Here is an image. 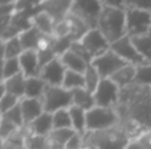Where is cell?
I'll use <instances>...</instances> for the list:
<instances>
[{
	"label": "cell",
	"instance_id": "obj_14",
	"mask_svg": "<svg viewBox=\"0 0 151 149\" xmlns=\"http://www.w3.org/2000/svg\"><path fill=\"white\" fill-rule=\"evenodd\" d=\"M21 66V73L27 78L32 77H39L41 71V65H40V58L37 50H24L19 57Z\"/></svg>",
	"mask_w": 151,
	"mask_h": 149
},
{
	"label": "cell",
	"instance_id": "obj_35",
	"mask_svg": "<svg viewBox=\"0 0 151 149\" xmlns=\"http://www.w3.org/2000/svg\"><path fill=\"white\" fill-rule=\"evenodd\" d=\"M21 99H19L17 96L9 94V92H5V95L1 98L0 100V115H4L7 111H9L11 108H13L16 104L20 103Z\"/></svg>",
	"mask_w": 151,
	"mask_h": 149
},
{
	"label": "cell",
	"instance_id": "obj_38",
	"mask_svg": "<svg viewBox=\"0 0 151 149\" xmlns=\"http://www.w3.org/2000/svg\"><path fill=\"white\" fill-rule=\"evenodd\" d=\"M69 49L73 50L76 54H78L81 58H83V60H85L88 63H91L93 58H91V55L89 54V52L85 49V48H83V45L81 44L80 41H74V42H72V45H70V48H69Z\"/></svg>",
	"mask_w": 151,
	"mask_h": 149
},
{
	"label": "cell",
	"instance_id": "obj_42",
	"mask_svg": "<svg viewBox=\"0 0 151 149\" xmlns=\"http://www.w3.org/2000/svg\"><path fill=\"white\" fill-rule=\"evenodd\" d=\"M19 0H0V5H8V4H16Z\"/></svg>",
	"mask_w": 151,
	"mask_h": 149
},
{
	"label": "cell",
	"instance_id": "obj_12",
	"mask_svg": "<svg viewBox=\"0 0 151 149\" xmlns=\"http://www.w3.org/2000/svg\"><path fill=\"white\" fill-rule=\"evenodd\" d=\"M66 73V67L61 62L60 57H56L47 65H44L40 71V78L50 86H63L64 77Z\"/></svg>",
	"mask_w": 151,
	"mask_h": 149
},
{
	"label": "cell",
	"instance_id": "obj_31",
	"mask_svg": "<svg viewBox=\"0 0 151 149\" xmlns=\"http://www.w3.org/2000/svg\"><path fill=\"white\" fill-rule=\"evenodd\" d=\"M134 83L151 87V63H145V65L137 66Z\"/></svg>",
	"mask_w": 151,
	"mask_h": 149
},
{
	"label": "cell",
	"instance_id": "obj_3",
	"mask_svg": "<svg viewBox=\"0 0 151 149\" xmlns=\"http://www.w3.org/2000/svg\"><path fill=\"white\" fill-rule=\"evenodd\" d=\"M97 28L101 31V33L106 37V40L110 44L127 36V32H126V9L125 8L104 5Z\"/></svg>",
	"mask_w": 151,
	"mask_h": 149
},
{
	"label": "cell",
	"instance_id": "obj_17",
	"mask_svg": "<svg viewBox=\"0 0 151 149\" xmlns=\"http://www.w3.org/2000/svg\"><path fill=\"white\" fill-rule=\"evenodd\" d=\"M32 24H33L35 28H37L45 36H53V33H55V26H56L55 20L40 8L32 17Z\"/></svg>",
	"mask_w": 151,
	"mask_h": 149
},
{
	"label": "cell",
	"instance_id": "obj_45",
	"mask_svg": "<svg viewBox=\"0 0 151 149\" xmlns=\"http://www.w3.org/2000/svg\"><path fill=\"white\" fill-rule=\"evenodd\" d=\"M1 119H3V116H1V115H0V124H1Z\"/></svg>",
	"mask_w": 151,
	"mask_h": 149
},
{
	"label": "cell",
	"instance_id": "obj_20",
	"mask_svg": "<svg viewBox=\"0 0 151 149\" xmlns=\"http://www.w3.org/2000/svg\"><path fill=\"white\" fill-rule=\"evenodd\" d=\"M3 82H4L5 86V91L17 96L19 99H23L24 95H25V82H27V77L23 73L17 74L15 77H11V78L5 79Z\"/></svg>",
	"mask_w": 151,
	"mask_h": 149
},
{
	"label": "cell",
	"instance_id": "obj_37",
	"mask_svg": "<svg viewBox=\"0 0 151 149\" xmlns=\"http://www.w3.org/2000/svg\"><path fill=\"white\" fill-rule=\"evenodd\" d=\"M125 8H134L151 12V0H125Z\"/></svg>",
	"mask_w": 151,
	"mask_h": 149
},
{
	"label": "cell",
	"instance_id": "obj_22",
	"mask_svg": "<svg viewBox=\"0 0 151 149\" xmlns=\"http://www.w3.org/2000/svg\"><path fill=\"white\" fill-rule=\"evenodd\" d=\"M73 95V106L82 108L85 111L91 110L93 107H96V100H94L93 92L88 91L86 89H77L72 91Z\"/></svg>",
	"mask_w": 151,
	"mask_h": 149
},
{
	"label": "cell",
	"instance_id": "obj_13",
	"mask_svg": "<svg viewBox=\"0 0 151 149\" xmlns=\"http://www.w3.org/2000/svg\"><path fill=\"white\" fill-rule=\"evenodd\" d=\"M72 1L73 0H45V1L40 3L39 8L47 12L57 24L68 17L69 12H70Z\"/></svg>",
	"mask_w": 151,
	"mask_h": 149
},
{
	"label": "cell",
	"instance_id": "obj_2",
	"mask_svg": "<svg viewBox=\"0 0 151 149\" xmlns=\"http://www.w3.org/2000/svg\"><path fill=\"white\" fill-rule=\"evenodd\" d=\"M131 137L121 126L83 135V147L88 149H126Z\"/></svg>",
	"mask_w": 151,
	"mask_h": 149
},
{
	"label": "cell",
	"instance_id": "obj_16",
	"mask_svg": "<svg viewBox=\"0 0 151 149\" xmlns=\"http://www.w3.org/2000/svg\"><path fill=\"white\" fill-rule=\"evenodd\" d=\"M29 135H36V136H49L53 131V115L49 112H44L35 119L32 123L25 126Z\"/></svg>",
	"mask_w": 151,
	"mask_h": 149
},
{
	"label": "cell",
	"instance_id": "obj_44",
	"mask_svg": "<svg viewBox=\"0 0 151 149\" xmlns=\"http://www.w3.org/2000/svg\"><path fill=\"white\" fill-rule=\"evenodd\" d=\"M0 149H7V145H5V140H3L0 137Z\"/></svg>",
	"mask_w": 151,
	"mask_h": 149
},
{
	"label": "cell",
	"instance_id": "obj_39",
	"mask_svg": "<svg viewBox=\"0 0 151 149\" xmlns=\"http://www.w3.org/2000/svg\"><path fill=\"white\" fill-rule=\"evenodd\" d=\"M16 4H8V5H0V17L5 16H12L16 13Z\"/></svg>",
	"mask_w": 151,
	"mask_h": 149
},
{
	"label": "cell",
	"instance_id": "obj_41",
	"mask_svg": "<svg viewBox=\"0 0 151 149\" xmlns=\"http://www.w3.org/2000/svg\"><path fill=\"white\" fill-rule=\"evenodd\" d=\"M102 4L107 7H117V8H125V0H101Z\"/></svg>",
	"mask_w": 151,
	"mask_h": 149
},
{
	"label": "cell",
	"instance_id": "obj_5",
	"mask_svg": "<svg viewBox=\"0 0 151 149\" xmlns=\"http://www.w3.org/2000/svg\"><path fill=\"white\" fill-rule=\"evenodd\" d=\"M104 4L101 0H73L69 15L81 20L89 29H94L98 25V20Z\"/></svg>",
	"mask_w": 151,
	"mask_h": 149
},
{
	"label": "cell",
	"instance_id": "obj_8",
	"mask_svg": "<svg viewBox=\"0 0 151 149\" xmlns=\"http://www.w3.org/2000/svg\"><path fill=\"white\" fill-rule=\"evenodd\" d=\"M91 65L97 69L101 78H111L119 69H122L126 65H130V63L123 61L117 53H114L111 49H109L104 54L93 58Z\"/></svg>",
	"mask_w": 151,
	"mask_h": 149
},
{
	"label": "cell",
	"instance_id": "obj_24",
	"mask_svg": "<svg viewBox=\"0 0 151 149\" xmlns=\"http://www.w3.org/2000/svg\"><path fill=\"white\" fill-rule=\"evenodd\" d=\"M69 114L72 119V126L73 129L78 135H85L86 132V111L77 106H70L69 107Z\"/></svg>",
	"mask_w": 151,
	"mask_h": 149
},
{
	"label": "cell",
	"instance_id": "obj_15",
	"mask_svg": "<svg viewBox=\"0 0 151 149\" xmlns=\"http://www.w3.org/2000/svg\"><path fill=\"white\" fill-rule=\"evenodd\" d=\"M20 107L24 118V127L37 119L41 114L45 112L44 104L41 99H32V98H23L20 100Z\"/></svg>",
	"mask_w": 151,
	"mask_h": 149
},
{
	"label": "cell",
	"instance_id": "obj_26",
	"mask_svg": "<svg viewBox=\"0 0 151 149\" xmlns=\"http://www.w3.org/2000/svg\"><path fill=\"white\" fill-rule=\"evenodd\" d=\"M77 132L73 128H65V129H53L49 135V139L52 141V147H57L64 149L68 141L74 136Z\"/></svg>",
	"mask_w": 151,
	"mask_h": 149
},
{
	"label": "cell",
	"instance_id": "obj_43",
	"mask_svg": "<svg viewBox=\"0 0 151 149\" xmlns=\"http://www.w3.org/2000/svg\"><path fill=\"white\" fill-rule=\"evenodd\" d=\"M5 86H4V82H0V100H1V98L5 95Z\"/></svg>",
	"mask_w": 151,
	"mask_h": 149
},
{
	"label": "cell",
	"instance_id": "obj_46",
	"mask_svg": "<svg viewBox=\"0 0 151 149\" xmlns=\"http://www.w3.org/2000/svg\"><path fill=\"white\" fill-rule=\"evenodd\" d=\"M42 1H45V0H40V3H42Z\"/></svg>",
	"mask_w": 151,
	"mask_h": 149
},
{
	"label": "cell",
	"instance_id": "obj_36",
	"mask_svg": "<svg viewBox=\"0 0 151 149\" xmlns=\"http://www.w3.org/2000/svg\"><path fill=\"white\" fill-rule=\"evenodd\" d=\"M19 129L20 128H19L16 124H13L12 121H9V120L3 118L1 124H0V137H1L3 140H7V139H9L11 136H13Z\"/></svg>",
	"mask_w": 151,
	"mask_h": 149
},
{
	"label": "cell",
	"instance_id": "obj_32",
	"mask_svg": "<svg viewBox=\"0 0 151 149\" xmlns=\"http://www.w3.org/2000/svg\"><path fill=\"white\" fill-rule=\"evenodd\" d=\"M24 52V48L19 37L5 41V58H19Z\"/></svg>",
	"mask_w": 151,
	"mask_h": 149
},
{
	"label": "cell",
	"instance_id": "obj_10",
	"mask_svg": "<svg viewBox=\"0 0 151 149\" xmlns=\"http://www.w3.org/2000/svg\"><path fill=\"white\" fill-rule=\"evenodd\" d=\"M110 49L113 50L114 53H117L123 61H126L127 63L134 66H141L145 65V63H149L137 50V48L134 46L133 41H131V37L125 36L122 37L121 40L113 42Z\"/></svg>",
	"mask_w": 151,
	"mask_h": 149
},
{
	"label": "cell",
	"instance_id": "obj_11",
	"mask_svg": "<svg viewBox=\"0 0 151 149\" xmlns=\"http://www.w3.org/2000/svg\"><path fill=\"white\" fill-rule=\"evenodd\" d=\"M80 42L83 45L86 50L89 52V54L91 55V58H96L98 55L104 54L105 52L110 49L111 44L106 40V37L101 33L98 28L89 29L82 37H81Z\"/></svg>",
	"mask_w": 151,
	"mask_h": 149
},
{
	"label": "cell",
	"instance_id": "obj_28",
	"mask_svg": "<svg viewBox=\"0 0 151 149\" xmlns=\"http://www.w3.org/2000/svg\"><path fill=\"white\" fill-rule=\"evenodd\" d=\"M25 149H53V147L49 136H36L28 133L25 137Z\"/></svg>",
	"mask_w": 151,
	"mask_h": 149
},
{
	"label": "cell",
	"instance_id": "obj_19",
	"mask_svg": "<svg viewBox=\"0 0 151 149\" xmlns=\"http://www.w3.org/2000/svg\"><path fill=\"white\" fill-rule=\"evenodd\" d=\"M135 73H137V66L126 65L122 69H119L110 79L122 90L134 83V81H135Z\"/></svg>",
	"mask_w": 151,
	"mask_h": 149
},
{
	"label": "cell",
	"instance_id": "obj_18",
	"mask_svg": "<svg viewBox=\"0 0 151 149\" xmlns=\"http://www.w3.org/2000/svg\"><path fill=\"white\" fill-rule=\"evenodd\" d=\"M61 62L64 63V66L66 67V70L77 71V73H85L86 67L89 66V63L86 62L83 58H81L78 54H76L73 50H66L65 53L60 55Z\"/></svg>",
	"mask_w": 151,
	"mask_h": 149
},
{
	"label": "cell",
	"instance_id": "obj_7",
	"mask_svg": "<svg viewBox=\"0 0 151 149\" xmlns=\"http://www.w3.org/2000/svg\"><path fill=\"white\" fill-rule=\"evenodd\" d=\"M126 9V32L129 37L146 34L151 31V12L134 8Z\"/></svg>",
	"mask_w": 151,
	"mask_h": 149
},
{
	"label": "cell",
	"instance_id": "obj_29",
	"mask_svg": "<svg viewBox=\"0 0 151 149\" xmlns=\"http://www.w3.org/2000/svg\"><path fill=\"white\" fill-rule=\"evenodd\" d=\"M83 78H85V89L90 92L96 91V89L98 87L99 82L102 79L97 69L91 63H89V66L86 67L85 73H83Z\"/></svg>",
	"mask_w": 151,
	"mask_h": 149
},
{
	"label": "cell",
	"instance_id": "obj_4",
	"mask_svg": "<svg viewBox=\"0 0 151 149\" xmlns=\"http://www.w3.org/2000/svg\"><path fill=\"white\" fill-rule=\"evenodd\" d=\"M121 118L117 108L114 107H99L96 106L86 111V131L98 132L110 129L119 126Z\"/></svg>",
	"mask_w": 151,
	"mask_h": 149
},
{
	"label": "cell",
	"instance_id": "obj_30",
	"mask_svg": "<svg viewBox=\"0 0 151 149\" xmlns=\"http://www.w3.org/2000/svg\"><path fill=\"white\" fill-rule=\"evenodd\" d=\"M52 115H53V129L73 128L70 114H69V108L58 110V111H56V112H53Z\"/></svg>",
	"mask_w": 151,
	"mask_h": 149
},
{
	"label": "cell",
	"instance_id": "obj_1",
	"mask_svg": "<svg viewBox=\"0 0 151 149\" xmlns=\"http://www.w3.org/2000/svg\"><path fill=\"white\" fill-rule=\"evenodd\" d=\"M115 108L121 120L137 124L143 132L151 131V87L133 83L122 89Z\"/></svg>",
	"mask_w": 151,
	"mask_h": 149
},
{
	"label": "cell",
	"instance_id": "obj_6",
	"mask_svg": "<svg viewBox=\"0 0 151 149\" xmlns=\"http://www.w3.org/2000/svg\"><path fill=\"white\" fill-rule=\"evenodd\" d=\"M42 104L45 112L53 114L58 110H65L73 106V95L72 91L64 89L63 86H50L47 84L42 94Z\"/></svg>",
	"mask_w": 151,
	"mask_h": 149
},
{
	"label": "cell",
	"instance_id": "obj_9",
	"mask_svg": "<svg viewBox=\"0 0 151 149\" xmlns=\"http://www.w3.org/2000/svg\"><path fill=\"white\" fill-rule=\"evenodd\" d=\"M93 95L94 100H96V106L115 108L119 102L121 89L110 78H102Z\"/></svg>",
	"mask_w": 151,
	"mask_h": 149
},
{
	"label": "cell",
	"instance_id": "obj_34",
	"mask_svg": "<svg viewBox=\"0 0 151 149\" xmlns=\"http://www.w3.org/2000/svg\"><path fill=\"white\" fill-rule=\"evenodd\" d=\"M1 116L4 119H7V120L12 121L13 124H16L19 128H23L24 127V118H23V112H21L20 103L16 104L13 108H11L9 111H7V112H5L4 115H1Z\"/></svg>",
	"mask_w": 151,
	"mask_h": 149
},
{
	"label": "cell",
	"instance_id": "obj_25",
	"mask_svg": "<svg viewBox=\"0 0 151 149\" xmlns=\"http://www.w3.org/2000/svg\"><path fill=\"white\" fill-rule=\"evenodd\" d=\"M131 41L139 52V54L149 63H151V31L146 34H142V36L131 37Z\"/></svg>",
	"mask_w": 151,
	"mask_h": 149
},
{
	"label": "cell",
	"instance_id": "obj_27",
	"mask_svg": "<svg viewBox=\"0 0 151 149\" xmlns=\"http://www.w3.org/2000/svg\"><path fill=\"white\" fill-rule=\"evenodd\" d=\"M63 87L69 91H73L77 89H85V78H83L82 73H77V71L66 70L65 77H64Z\"/></svg>",
	"mask_w": 151,
	"mask_h": 149
},
{
	"label": "cell",
	"instance_id": "obj_40",
	"mask_svg": "<svg viewBox=\"0 0 151 149\" xmlns=\"http://www.w3.org/2000/svg\"><path fill=\"white\" fill-rule=\"evenodd\" d=\"M13 16V15H12ZM12 16H5V17H0V36L4 33V31L11 25L12 23Z\"/></svg>",
	"mask_w": 151,
	"mask_h": 149
},
{
	"label": "cell",
	"instance_id": "obj_33",
	"mask_svg": "<svg viewBox=\"0 0 151 149\" xmlns=\"http://www.w3.org/2000/svg\"><path fill=\"white\" fill-rule=\"evenodd\" d=\"M21 73V66L19 58H5L4 67H3V77L4 81L11 77H15Z\"/></svg>",
	"mask_w": 151,
	"mask_h": 149
},
{
	"label": "cell",
	"instance_id": "obj_23",
	"mask_svg": "<svg viewBox=\"0 0 151 149\" xmlns=\"http://www.w3.org/2000/svg\"><path fill=\"white\" fill-rule=\"evenodd\" d=\"M47 83L40 77H32L27 78L25 82V95L24 98H32V99H41L45 91Z\"/></svg>",
	"mask_w": 151,
	"mask_h": 149
},
{
	"label": "cell",
	"instance_id": "obj_21",
	"mask_svg": "<svg viewBox=\"0 0 151 149\" xmlns=\"http://www.w3.org/2000/svg\"><path fill=\"white\" fill-rule=\"evenodd\" d=\"M41 37L42 33L35 26H31L29 29H27V31L21 32L19 34V38H20V42L23 45L24 50H37Z\"/></svg>",
	"mask_w": 151,
	"mask_h": 149
}]
</instances>
